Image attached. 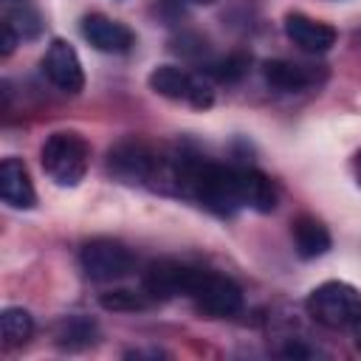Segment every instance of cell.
<instances>
[{
  "mask_svg": "<svg viewBox=\"0 0 361 361\" xmlns=\"http://www.w3.org/2000/svg\"><path fill=\"white\" fill-rule=\"evenodd\" d=\"M39 161L45 175L59 186H76L90 164V147L87 141L73 130L51 133L39 149Z\"/></svg>",
  "mask_w": 361,
  "mask_h": 361,
  "instance_id": "cell-1",
  "label": "cell"
},
{
  "mask_svg": "<svg viewBox=\"0 0 361 361\" xmlns=\"http://www.w3.org/2000/svg\"><path fill=\"white\" fill-rule=\"evenodd\" d=\"M307 313L330 330H347L353 324H361V293L338 279L322 282L307 296Z\"/></svg>",
  "mask_w": 361,
  "mask_h": 361,
  "instance_id": "cell-2",
  "label": "cell"
},
{
  "mask_svg": "<svg viewBox=\"0 0 361 361\" xmlns=\"http://www.w3.org/2000/svg\"><path fill=\"white\" fill-rule=\"evenodd\" d=\"M189 299L197 305V310H203L206 316L223 319V316H234L243 310V290L234 279L209 271V268H197L192 288H189Z\"/></svg>",
  "mask_w": 361,
  "mask_h": 361,
  "instance_id": "cell-3",
  "label": "cell"
},
{
  "mask_svg": "<svg viewBox=\"0 0 361 361\" xmlns=\"http://www.w3.org/2000/svg\"><path fill=\"white\" fill-rule=\"evenodd\" d=\"M147 82H149V87L158 96L172 99V102H186L195 110H206V107L214 104L212 85L203 76L189 73V71H183L178 65H158V68H152Z\"/></svg>",
  "mask_w": 361,
  "mask_h": 361,
  "instance_id": "cell-4",
  "label": "cell"
},
{
  "mask_svg": "<svg viewBox=\"0 0 361 361\" xmlns=\"http://www.w3.org/2000/svg\"><path fill=\"white\" fill-rule=\"evenodd\" d=\"M79 262H82V271L93 282H116V279L130 276L135 268L130 248L118 240H110V237H99V240L85 243Z\"/></svg>",
  "mask_w": 361,
  "mask_h": 361,
  "instance_id": "cell-5",
  "label": "cell"
},
{
  "mask_svg": "<svg viewBox=\"0 0 361 361\" xmlns=\"http://www.w3.org/2000/svg\"><path fill=\"white\" fill-rule=\"evenodd\" d=\"M192 265H183L178 259H155L144 271V293L149 299H175V296H189L192 279H195Z\"/></svg>",
  "mask_w": 361,
  "mask_h": 361,
  "instance_id": "cell-6",
  "label": "cell"
},
{
  "mask_svg": "<svg viewBox=\"0 0 361 361\" xmlns=\"http://www.w3.org/2000/svg\"><path fill=\"white\" fill-rule=\"evenodd\" d=\"M42 73L62 93H82V87H85L82 62H79L73 45L65 39H54L48 45V51L42 56Z\"/></svg>",
  "mask_w": 361,
  "mask_h": 361,
  "instance_id": "cell-7",
  "label": "cell"
},
{
  "mask_svg": "<svg viewBox=\"0 0 361 361\" xmlns=\"http://www.w3.org/2000/svg\"><path fill=\"white\" fill-rule=\"evenodd\" d=\"M82 37L96 51H104V54H127L135 45V34L124 23L110 20L104 14H87L82 20Z\"/></svg>",
  "mask_w": 361,
  "mask_h": 361,
  "instance_id": "cell-8",
  "label": "cell"
},
{
  "mask_svg": "<svg viewBox=\"0 0 361 361\" xmlns=\"http://www.w3.org/2000/svg\"><path fill=\"white\" fill-rule=\"evenodd\" d=\"M285 34L305 54H327L336 45V37H338L333 25L319 23L307 14H288L285 17Z\"/></svg>",
  "mask_w": 361,
  "mask_h": 361,
  "instance_id": "cell-9",
  "label": "cell"
},
{
  "mask_svg": "<svg viewBox=\"0 0 361 361\" xmlns=\"http://www.w3.org/2000/svg\"><path fill=\"white\" fill-rule=\"evenodd\" d=\"M262 76H265V82L274 90L299 93V90H307V87L319 85L324 73L316 71V68H310V65L293 62V59H268L262 65Z\"/></svg>",
  "mask_w": 361,
  "mask_h": 361,
  "instance_id": "cell-10",
  "label": "cell"
},
{
  "mask_svg": "<svg viewBox=\"0 0 361 361\" xmlns=\"http://www.w3.org/2000/svg\"><path fill=\"white\" fill-rule=\"evenodd\" d=\"M0 197L11 209H34L37 192L31 175L20 158H3L0 164Z\"/></svg>",
  "mask_w": 361,
  "mask_h": 361,
  "instance_id": "cell-11",
  "label": "cell"
},
{
  "mask_svg": "<svg viewBox=\"0 0 361 361\" xmlns=\"http://www.w3.org/2000/svg\"><path fill=\"white\" fill-rule=\"evenodd\" d=\"M237 180H240V200L243 206L254 209V212H274L276 209V186L271 183V178L254 166H237Z\"/></svg>",
  "mask_w": 361,
  "mask_h": 361,
  "instance_id": "cell-12",
  "label": "cell"
},
{
  "mask_svg": "<svg viewBox=\"0 0 361 361\" xmlns=\"http://www.w3.org/2000/svg\"><path fill=\"white\" fill-rule=\"evenodd\" d=\"M290 234H293V248H296V254L302 259H316V257L327 254L330 243H333L327 226L322 220L310 217V214L296 217L293 226H290Z\"/></svg>",
  "mask_w": 361,
  "mask_h": 361,
  "instance_id": "cell-13",
  "label": "cell"
},
{
  "mask_svg": "<svg viewBox=\"0 0 361 361\" xmlns=\"http://www.w3.org/2000/svg\"><path fill=\"white\" fill-rule=\"evenodd\" d=\"M54 341L65 350H82L96 341V324L87 316H68L56 324Z\"/></svg>",
  "mask_w": 361,
  "mask_h": 361,
  "instance_id": "cell-14",
  "label": "cell"
},
{
  "mask_svg": "<svg viewBox=\"0 0 361 361\" xmlns=\"http://www.w3.org/2000/svg\"><path fill=\"white\" fill-rule=\"evenodd\" d=\"M0 330H3V344L8 350L23 347L34 333V319L23 307H6L3 316H0Z\"/></svg>",
  "mask_w": 361,
  "mask_h": 361,
  "instance_id": "cell-15",
  "label": "cell"
},
{
  "mask_svg": "<svg viewBox=\"0 0 361 361\" xmlns=\"http://www.w3.org/2000/svg\"><path fill=\"white\" fill-rule=\"evenodd\" d=\"M99 305L104 310H113V313H133V310H144L147 307V293L116 288V290H104L99 296Z\"/></svg>",
  "mask_w": 361,
  "mask_h": 361,
  "instance_id": "cell-16",
  "label": "cell"
},
{
  "mask_svg": "<svg viewBox=\"0 0 361 361\" xmlns=\"http://www.w3.org/2000/svg\"><path fill=\"white\" fill-rule=\"evenodd\" d=\"M245 71H248V56H245V54H228V56H223V59L206 65V73H209L212 79H217V82H226V85L243 79Z\"/></svg>",
  "mask_w": 361,
  "mask_h": 361,
  "instance_id": "cell-17",
  "label": "cell"
},
{
  "mask_svg": "<svg viewBox=\"0 0 361 361\" xmlns=\"http://www.w3.org/2000/svg\"><path fill=\"white\" fill-rule=\"evenodd\" d=\"M6 20L14 25V31L20 34V39H31V37H37L39 31H42V23H39V14L34 11V8H28V6H23V8H14V11H8L6 14Z\"/></svg>",
  "mask_w": 361,
  "mask_h": 361,
  "instance_id": "cell-18",
  "label": "cell"
},
{
  "mask_svg": "<svg viewBox=\"0 0 361 361\" xmlns=\"http://www.w3.org/2000/svg\"><path fill=\"white\" fill-rule=\"evenodd\" d=\"M0 37H3V39H0V45H3V48H0V54H3V56H8V54L14 51V45L20 42V34L14 31V25H11L6 17H3V23H0Z\"/></svg>",
  "mask_w": 361,
  "mask_h": 361,
  "instance_id": "cell-19",
  "label": "cell"
},
{
  "mask_svg": "<svg viewBox=\"0 0 361 361\" xmlns=\"http://www.w3.org/2000/svg\"><path fill=\"white\" fill-rule=\"evenodd\" d=\"M355 180H358V186H361V152L355 155Z\"/></svg>",
  "mask_w": 361,
  "mask_h": 361,
  "instance_id": "cell-20",
  "label": "cell"
},
{
  "mask_svg": "<svg viewBox=\"0 0 361 361\" xmlns=\"http://www.w3.org/2000/svg\"><path fill=\"white\" fill-rule=\"evenodd\" d=\"M355 347L361 350V327H358V333H355Z\"/></svg>",
  "mask_w": 361,
  "mask_h": 361,
  "instance_id": "cell-21",
  "label": "cell"
},
{
  "mask_svg": "<svg viewBox=\"0 0 361 361\" xmlns=\"http://www.w3.org/2000/svg\"><path fill=\"white\" fill-rule=\"evenodd\" d=\"M192 3H197V6H212L214 0H192Z\"/></svg>",
  "mask_w": 361,
  "mask_h": 361,
  "instance_id": "cell-22",
  "label": "cell"
},
{
  "mask_svg": "<svg viewBox=\"0 0 361 361\" xmlns=\"http://www.w3.org/2000/svg\"><path fill=\"white\" fill-rule=\"evenodd\" d=\"M11 3H14V0H11Z\"/></svg>",
  "mask_w": 361,
  "mask_h": 361,
  "instance_id": "cell-23",
  "label": "cell"
}]
</instances>
